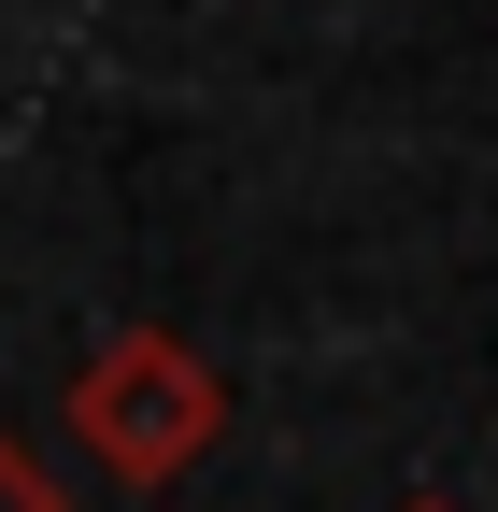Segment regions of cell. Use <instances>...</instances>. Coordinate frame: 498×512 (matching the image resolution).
<instances>
[{
	"mask_svg": "<svg viewBox=\"0 0 498 512\" xmlns=\"http://www.w3.org/2000/svg\"><path fill=\"white\" fill-rule=\"evenodd\" d=\"M72 441L114 470V484H185L228 441V370L185 342V328H114L86 370H72Z\"/></svg>",
	"mask_w": 498,
	"mask_h": 512,
	"instance_id": "cell-1",
	"label": "cell"
},
{
	"mask_svg": "<svg viewBox=\"0 0 498 512\" xmlns=\"http://www.w3.org/2000/svg\"><path fill=\"white\" fill-rule=\"evenodd\" d=\"M0 512H72V498H57V470L29 456V441H0Z\"/></svg>",
	"mask_w": 498,
	"mask_h": 512,
	"instance_id": "cell-2",
	"label": "cell"
},
{
	"mask_svg": "<svg viewBox=\"0 0 498 512\" xmlns=\"http://www.w3.org/2000/svg\"><path fill=\"white\" fill-rule=\"evenodd\" d=\"M413 512H456V498H413Z\"/></svg>",
	"mask_w": 498,
	"mask_h": 512,
	"instance_id": "cell-3",
	"label": "cell"
}]
</instances>
